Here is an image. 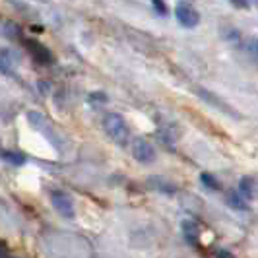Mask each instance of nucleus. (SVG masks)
I'll use <instances>...</instances> for the list:
<instances>
[{
  "mask_svg": "<svg viewBox=\"0 0 258 258\" xmlns=\"http://www.w3.org/2000/svg\"><path fill=\"white\" fill-rule=\"evenodd\" d=\"M105 132L109 134V138L118 146H126L128 142V126L124 122V118L118 113H109L103 120Z\"/></svg>",
  "mask_w": 258,
  "mask_h": 258,
  "instance_id": "f257e3e1",
  "label": "nucleus"
},
{
  "mask_svg": "<svg viewBox=\"0 0 258 258\" xmlns=\"http://www.w3.org/2000/svg\"><path fill=\"white\" fill-rule=\"evenodd\" d=\"M51 202H52V206H54V210H56L64 220H74L76 208H74V200H72L70 194L56 190V192L51 194Z\"/></svg>",
  "mask_w": 258,
  "mask_h": 258,
  "instance_id": "f03ea898",
  "label": "nucleus"
},
{
  "mask_svg": "<svg viewBox=\"0 0 258 258\" xmlns=\"http://www.w3.org/2000/svg\"><path fill=\"white\" fill-rule=\"evenodd\" d=\"M132 155L140 163H152L155 159V148L144 138H134L132 142Z\"/></svg>",
  "mask_w": 258,
  "mask_h": 258,
  "instance_id": "7ed1b4c3",
  "label": "nucleus"
},
{
  "mask_svg": "<svg viewBox=\"0 0 258 258\" xmlns=\"http://www.w3.org/2000/svg\"><path fill=\"white\" fill-rule=\"evenodd\" d=\"M175 16H177V22H179L182 27H196L200 24V14L196 12L190 4H184V2L177 4Z\"/></svg>",
  "mask_w": 258,
  "mask_h": 258,
  "instance_id": "20e7f679",
  "label": "nucleus"
},
{
  "mask_svg": "<svg viewBox=\"0 0 258 258\" xmlns=\"http://www.w3.org/2000/svg\"><path fill=\"white\" fill-rule=\"evenodd\" d=\"M26 47H27V51L31 52V56L37 60L39 64H51L52 62V54L51 51L45 47V45H41L39 41H26Z\"/></svg>",
  "mask_w": 258,
  "mask_h": 258,
  "instance_id": "39448f33",
  "label": "nucleus"
},
{
  "mask_svg": "<svg viewBox=\"0 0 258 258\" xmlns=\"http://www.w3.org/2000/svg\"><path fill=\"white\" fill-rule=\"evenodd\" d=\"M182 237L190 246L200 245V227H198V223L192 220L182 221Z\"/></svg>",
  "mask_w": 258,
  "mask_h": 258,
  "instance_id": "423d86ee",
  "label": "nucleus"
},
{
  "mask_svg": "<svg viewBox=\"0 0 258 258\" xmlns=\"http://www.w3.org/2000/svg\"><path fill=\"white\" fill-rule=\"evenodd\" d=\"M239 190L241 194L248 198V200H254L258 196V182L252 179V177H243L241 182H239Z\"/></svg>",
  "mask_w": 258,
  "mask_h": 258,
  "instance_id": "0eeeda50",
  "label": "nucleus"
},
{
  "mask_svg": "<svg viewBox=\"0 0 258 258\" xmlns=\"http://www.w3.org/2000/svg\"><path fill=\"white\" fill-rule=\"evenodd\" d=\"M2 35L6 39H10V41H16V39L22 37V27L18 26L16 22H12V20H4V24H2Z\"/></svg>",
  "mask_w": 258,
  "mask_h": 258,
  "instance_id": "6e6552de",
  "label": "nucleus"
},
{
  "mask_svg": "<svg viewBox=\"0 0 258 258\" xmlns=\"http://www.w3.org/2000/svg\"><path fill=\"white\" fill-rule=\"evenodd\" d=\"M227 204L233 210H239V212H246L248 204H246V198L241 192H229L227 194Z\"/></svg>",
  "mask_w": 258,
  "mask_h": 258,
  "instance_id": "1a4fd4ad",
  "label": "nucleus"
},
{
  "mask_svg": "<svg viewBox=\"0 0 258 258\" xmlns=\"http://www.w3.org/2000/svg\"><path fill=\"white\" fill-rule=\"evenodd\" d=\"M2 159H4L6 163L14 165V167H20V165L26 163V155L20 154V152H10V150H4V152H2Z\"/></svg>",
  "mask_w": 258,
  "mask_h": 258,
  "instance_id": "9d476101",
  "label": "nucleus"
},
{
  "mask_svg": "<svg viewBox=\"0 0 258 258\" xmlns=\"http://www.w3.org/2000/svg\"><path fill=\"white\" fill-rule=\"evenodd\" d=\"M150 182H152V186H154V188H159V190H163V192H167V194H171V192H175V190H177V188H175L171 182L163 181V179H159V177H152V179H150Z\"/></svg>",
  "mask_w": 258,
  "mask_h": 258,
  "instance_id": "9b49d317",
  "label": "nucleus"
},
{
  "mask_svg": "<svg viewBox=\"0 0 258 258\" xmlns=\"http://www.w3.org/2000/svg\"><path fill=\"white\" fill-rule=\"evenodd\" d=\"M200 182H202L204 186H208V188H212V190H220L221 188L220 181H218L214 175H210V173H202V175H200Z\"/></svg>",
  "mask_w": 258,
  "mask_h": 258,
  "instance_id": "f8f14e48",
  "label": "nucleus"
},
{
  "mask_svg": "<svg viewBox=\"0 0 258 258\" xmlns=\"http://www.w3.org/2000/svg\"><path fill=\"white\" fill-rule=\"evenodd\" d=\"M152 4H154L155 12L159 14V16H165V14H167V6H165L163 0H152Z\"/></svg>",
  "mask_w": 258,
  "mask_h": 258,
  "instance_id": "ddd939ff",
  "label": "nucleus"
},
{
  "mask_svg": "<svg viewBox=\"0 0 258 258\" xmlns=\"http://www.w3.org/2000/svg\"><path fill=\"white\" fill-rule=\"evenodd\" d=\"M39 88H41V93H43V95H47V93H49V91H51V84H49V82H43V80H41V82H39L37 84Z\"/></svg>",
  "mask_w": 258,
  "mask_h": 258,
  "instance_id": "4468645a",
  "label": "nucleus"
},
{
  "mask_svg": "<svg viewBox=\"0 0 258 258\" xmlns=\"http://www.w3.org/2000/svg\"><path fill=\"white\" fill-rule=\"evenodd\" d=\"M216 254H218V256H223V258H231L233 256V252H229V250H218Z\"/></svg>",
  "mask_w": 258,
  "mask_h": 258,
  "instance_id": "2eb2a0df",
  "label": "nucleus"
},
{
  "mask_svg": "<svg viewBox=\"0 0 258 258\" xmlns=\"http://www.w3.org/2000/svg\"><path fill=\"white\" fill-rule=\"evenodd\" d=\"M256 54H258V41H256Z\"/></svg>",
  "mask_w": 258,
  "mask_h": 258,
  "instance_id": "dca6fc26",
  "label": "nucleus"
}]
</instances>
